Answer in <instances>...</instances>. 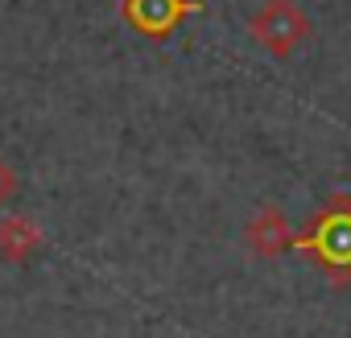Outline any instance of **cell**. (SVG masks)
<instances>
[{
  "label": "cell",
  "instance_id": "cell-3",
  "mask_svg": "<svg viewBox=\"0 0 351 338\" xmlns=\"http://www.w3.org/2000/svg\"><path fill=\"white\" fill-rule=\"evenodd\" d=\"M207 9V0H124L120 17L128 21V29H136L149 42H165L173 38L195 13Z\"/></svg>",
  "mask_w": 351,
  "mask_h": 338
},
{
  "label": "cell",
  "instance_id": "cell-6",
  "mask_svg": "<svg viewBox=\"0 0 351 338\" xmlns=\"http://www.w3.org/2000/svg\"><path fill=\"white\" fill-rule=\"evenodd\" d=\"M17 190H21V178H17V169L0 157V207H9L13 198H17Z\"/></svg>",
  "mask_w": 351,
  "mask_h": 338
},
{
  "label": "cell",
  "instance_id": "cell-5",
  "mask_svg": "<svg viewBox=\"0 0 351 338\" xmlns=\"http://www.w3.org/2000/svg\"><path fill=\"white\" fill-rule=\"evenodd\" d=\"M42 248V227L25 215H5L0 219V260L5 264H25Z\"/></svg>",
  "mask_w": 351,
  "mask_h": 338
},
{
  "label": "cell",
  "instance_id": "cell-4",
  "mask_svg": "<svg viewBox=\"0 0 351 338\" xmlns=\"http://www.w3.org/2000/svg\"><path fill=\"white\" fill-rule=\"evenodd\" d=\"M293 227H289V219H285V211L281 207H261L252 219H248V227H244V244H248V252L252 256H261V260H277V256H285V252H293Z\"/></svg>",
  "mask_w": 351,
  "mask_h": 338
},
{
  "label": "cell",
  "instance_id": "cell-2",
  "mask_svg": "<svg viewBox=\"0 0 351 338\" xmlns=\"http://www.w3.org/2000/svg\"><path fill=\"white\" fill-rule=\"evenodd\" d=\"M310 13L298 0H265V5L248 17V38L269 50L273 58H289L293 50H302L310 42Z\"/></svg>",
  "mask_w": 351,
  "mask_h": 338
},
{
  "label": "cell",
  "instance_id": "cell-1",
  "mask_svg": "<svg viewBox=\"0 0 351 338\" xmlns=\"http://www.w3.org/2000/svg\"><path fill=\"white\" fill-rule=\"evenodd\" d=\"M293 248L306 260H314L330 276V285L347 289L351 285V194H330L310 219V227L293 239Z\"/></svg>",
  "mask_w": 351,
  "mask_h": 338
}]
</instances>
